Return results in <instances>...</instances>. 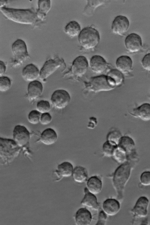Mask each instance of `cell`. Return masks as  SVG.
Returning <instances> with one entry per match:
<instances>
[{"mask_svg": "<svg viewBox=\"0 0 150 225\" xmlns=\"http://www.w3.org/2000/svg\"><path fill=\"white\" fill-rule=\"evenodd\" d=\"M3 15L9 20L15 22L25 24H32L37 21L36 13L30 9H17L0 8Z\"/></svg>", "mask_w": 150, "mask_h": 225, "instance_id": "6da1fadb", "label": "cell"}, {"mask_svg": "<svg viewBox=\"0 0 150 225\" xmlns=\"http://www.w3.org/2000/svg\"><path fill=\"white\" fill-rule=\"evenodd\" d=\"M131 171L130 165L125 163L118 166L114 173L112 183L119 200L123 197L124 188L130 178Z\"/></svg>", "mask_w": 150, "mask_h": 225, "instance_id": "7a4b0ae2", "label": "cell"}, {"mask_svg": "<svg viewBox=\"0 0 150 225\" xmlns=\"http://www.w3.org/2000/svg\"><path fill=\"white\" fill-rule=\"evenodd\" d=\"M78 40L81 46L86 50L96 47L99 44L100 36L98 31L90 27L83 29L79 35Z\"/></svg>", "mask_w": 150, "mask_h": 225, "instance_id": "3957f363", "label": "cell"}, {"mask_svg": "<svg viewBox=\"0 0 150 225\" xmlns=\"http://www.w3.org/2000/svg\"><path fill=\"white\" fill-rule=\"evenodd\" d=\"M20 147L13 140L3 138H0L1 159L7 161L17 156L20 152Z\"/></svg>", "mask_w": 150, "mask_h": 225, "instance_id": "277c9868", "label": "cell"}, {"mask_svg": "<svg viewBox=\"0 0 150 225\" xmlns=\"http://www.w3.org/2000/svg\"><path fill=\"white\" fill-rule=\"evenodd\" d=\"M115 86L114 82L110 78L102 75L92 78L88 83V88L91 91L98 92L110 91Z\"/></svg>", "mask_w": 150, "mask_h": 225, "instance_id": "5b68a950", "label": "cell"}, {"mask_svg": "<svg viewBox=\"0 0 150 225\" xmlns=\"http://www.w3.org/2000/svg\"><path fill=\"white\" fill-rule=\"evenodd\" d=\"M12 50L14 56L13 65H20L29 57L26 44L22 39H17L13 43Z\"/></svg>", "mask_w": 150, "mask_h": 225, "instance_id": "8992f818", "label": "cell"}, {"mask_svg": "<svg viewBox=\"0 0 150 225\" xmlns=\"http://www.w3.org/2000/svg\"><path fill=\"white\" fill-rule=\"evenodd\" d=\"M70 100L69 93L63 89H58L54 91L51 98L52 105L58 109L65 108L69 104Z\"/></svg>", "mask_w": 150, "mask_h": 225, "instance_id": "52a82bcc", "label": "cell"}, {"mask_svg": "<svg viewBox=\"0 0 150 225\" xmlns=\"http://www.w3.org/2000/svg\"><path fill=\"white\" fill-rule=\"evenodd\" d=\"M63 60L59 58L50 59L44 63L40 72V78L45 79L54 73L63 64Z\"/></svg>", "mask_w": 150, "mask_h": 225, "instance_id": "ba28073f", "label": "cell"}, {"mask_svg": "<svg viewBox=\"0 0 150 225\" xmlns=\"http://www.w3.org/2000/svg\"><path fill=\"white\" fill-rule=\"evenodd\" d=\"M30 133L25 126L20 125L16 126L13 131V140L20 147L23 146L29 142Z\"/></svg>", "mask_w": 150, "mask_h": 225, "instance_id": "9c48e42d", "label": "cell"}, {"mask_svg": "<svg viewBox=\"0 0 150 225\" xmlns=\"http://www.w3.org/2000/svg\"><path fill=\"white\" fill-rule=\"evenodd\" d=\"M129 26V22L127 18L120 15L115 18L112 24L111 29L114 33L122 36L128 31Z\"/></svg>", "mask_w": 150, "mask_h": 225, "instance_id": "30bf717a", "label": "cell"}, {"mask_svg": "<svg viewBox=\"0 0 150 225\" xmlns=\"http://www.w3.org/2000/svg\"><path fill=\"white\" fill-rule=\"evenodd\" d=\"M88 68V62L84 56L76 57L73 61L71 67L73 74L77 76H81L87 72Z\"/></svg>", "mask_w": 150, "mask_h": 225, "instance_id": "8fae6325", "label": "cell"}, {"mask_svg": "<svg viewBox=\"0 0 150 225\" xmlns=\"http://www.w3.org/2000/svg\"><path fill=\"white\" fill-rule=\"evenodd\" d=\"M149 204V201L146 197H140L132 211L134 216L138 218L146 217L147 215Z\"/></svg>", "mask_w": 150, "mask_h": 225, "instance_id": "7c38bea8", "label": "cell"}, {"mask_svg": "<svg viewBox=\"0 0 150 225\" xmlns=\"http://www.w3.org/2000/svg\"><path fill=\"white\" fill-rule=\"evenodd\" d=\"M125 44L127 49L131 52L138 51L142 46L141 37L135 33L129 35L126 38Z\"/></svg>", "mask_w": 150, "mask_h": 225, "instance_id": "4fadbf2b", "label": "cell"}, {"mask_svg": "<svg viewBox=\"0 0 150 225\" xmlns=\"http://www.w3.org/2000/svg\"><path fill=\"white\" fill-rule=\"evenodd\" d=\"M43 90L42 83L38 81L31 82L28 87L27 96L30 101H33L39 98L42 95Z\"/></svg>", "mask_w": 150, "mask_h": 225, "instance_id": "5bb4252c", "label": "cell"}, {"mask_svg": "<svg viewBox=\"0 0 150 225\" xmlns=\"http://www.w3.org/2000/svg\"><path fill=\"white\" fill-rule=\"evenodd\" d=\"M90 65L93 72L97 74H100L105 70L107 68V64L105 60L102 57L96 55L91 58Z\"/></svg>", "mask_w": 150, "mask_h": 225, "instance_id": "9a60e30c", "label": "cell"}, {"mask_svg": "<svg viewBox=\"0 0 150 225\" xmlns=\"http://www.w3.org/2000/svg\"><path fill=\"white\" fill-rule=\"evenodd\" d=\"M120 206L119 202L113 199H108L105 200L103 204V211L107 215L113 216L120 211Z\"/></svg>", "mask_w": 150, "mask_h": 225, "instance_id": "2e32d148", "label": "cell"}, {"mask_svg": "<svg viewBox=\"0 0 150 225\" xmlns=\"http://www.w3.org/2000/svg\"><path fill=\"white\" fill-rule=\"evenodd\" d=\"M92 220V215L86 208H81L76 213L75 221L77 225H89L91 223Z\"/></svg>", "mask_w": 150, "mask_h": 225, "instance_id": "e0dca14e", "label": "cell"}, {"mask_svg": "<svg viewBox=\"0 0 150 225\" xmlns=\"http://www.w3.org/2000/svg\"><path fill=\"white\" fill-rule=\"evenodd\" d=\"M24 79L27 81H35L40 76V72L38 68L32 64H28L23 69L22 73Z\"/></svg>", "mask_w": 150, "mask_h": 225, "instance_id": "ac0fdd59", "label": "cell"}, {"mask_svg": "<svg viewBox=\"0 0 150 225\" xmlns=\"http://www.w3.org/2000/svg\"><path fill=\"white\" fill-rule=\"evenodd\" d=\"M85 195L81 201L82 205L95 210H97L99 207L97 199L94 194L90 192L87 188L84 189Z\"/></svg>", "mask_w": 150, "mask_h": 225, "instance_id": "d6986e66", "label": "cell"}, {"mask_svg": "<svg viewBox=\"0 0 150 225\" xmlns=\"http://www.w3.org/2000/svg\"><path fill=\"white\" fill-rule=\"evenodd\" d=\"M116 67L122 73L129 72L132 66V61L131 58L127 56H122L119 57L116 62Z\"/></svg>", "mask_w": 150, "mask_h": 225, "instance_id": "ffe728a7", "label": "cell"}, {"mask_svg": "<svg viewBox=\"0 0 150 225\" xmlns=\"http://www.w3.org/2000/svg\"><path fill=\"white\" fill-rule=\"evenodd\" d=\"M74 169L72 164L68 161H64L59 164L57 169L54 172L59 177V179L57 180H59L63 177L72 175Z\"/></svg>", "mask_w": 150, "mask_h": 225, "instance_id": "44dd1931", "label": "cell"}, {"mask_svg": "<svg viewBox=\"0 0 150 225\" xmlns=\"http://www.w3.org/2000/svg\"><path fill=\"white\" fill-rule=\"evenodd\" d=\"M58 136L55 131L51 128H47L43 131L40 136V141L44 144L50 145L54 144Z\"/></svg>", "mask_w": 150, "mask_h": 225, "instance_id": "7402d4cb", "label": "cell"}, {"mask_svg": "<svg viewBox=\"0 0 150 225\" xmlns=\"http://www.w3.org/2000/svg\"><path fill=\"white\" fill-rule=\"evenodd\" d=\"M38 9L36 12L37 18L42 21L45 19L47 14L50 11L51 7L50 0H38Z\"/></svg>", "mask_w": 150, "mask_h": 225, "instance_id": "603a6c76", "label": "cell"}, {"mask_svg": "<svg viewBox=\"0 0 150 225\" xmlns=\"http://www.w3.org/2000/svg\"><path fill=\"white\" fill-rule=\"evenodd\" d=\"M102 187V182L98 176H92L90 178L87 183V188L88 191L94 194L101 191Z\"/></svg>", "mask_w": 150, "mask_h": 225, "instance_id": "cb8c5ba5", "label": "cell"}, {"mask_svg": "<svg viewBox=\"0 0 150 225\" xmlns=\"http://www.w3.org/2000/svg\"><path fill=\"white\" fill-rule=\"evenodd\" d=\"M134 113L137 117L144 121L150 120V104L144 103L134 110Z\"/></svg>", "mask_w": 150, "mask_h": 225, "instance_id": "d4e9b609", "label": "cell"}, {"mask_svg": "<svg viewBox=\"0 0 150 225\" xmlns=\"http://www.w3.org/2000/svg\"><path fill=\"white\" fill-rule=\"evenodd\" d=\"M72 176L75 181L82 183L85 182L87 178V171L86 169L83 167L77 166L74 169Z\"/></svg>", "mask_w": 150, "mask_h": 225, "instance_id": "484cf974", "label": "cell"}, {"mask_svg": "<svg viewBox=\"0 0 150 225\" xmlns=\"http://www.w3.org/2000/svg\"><path fill=\"white\" fill-rule=\"evenodd\" d=\"M65 33L69 36L74 37L79 35L81 31L79 24L75 21H72L69 23L64 28Z\"/></svg>", "mask_w": 150, "mask_h": 225, "instance_id": "4316f807", "label": "cell"}, {"mask_svg": "<svg viewBox=\"0 0 150 225\" xmlns=\"http://www.w3.org/2000/svg\"><path fill=\"white\" fill-rule=\"evenodd\" d=\"M117 146L126 153L131 151L134 147L133 140L127 136H122L117 144Z\"/></svg>", "mask_w": 150, "mask_h": 225, "instance_id": "83f0119b", "label": "cell"}, {"mask_svg": "<svg viewBox=\"0 0 150 225\" xmlns=\"http://www.w3.org/2000/svg\"><path fill=\"white\" fill-rule=\"evenodd\" d=\"M117 146L116 144L107 140L103 144L102 151L105 156L110 157L112 156Z\"/></svg>", "mask_w": 150, "mask_h": 225, "instance_id": "f1b7e54d", "label": "cell"}, {"mask_svg": "<svg viewBox=\"0 0 150 225\" xmlns=\"http://www.w3.org/2000/svg\"><path fill=\"white\" fill-rule=\"evenodd\" d=\"M107 76L114 82L116 86L120 85L123 79L122 73L118 70H111L108 73Z\"/></svg>", "mask_w": 150, "mask_h": 225, "instance_id": "f546056e", "label": "cell"}, {"mask_svg": "<svg viewBox=\"0 0 150 225\" xmlns=\"http://www.w3.org/2000/svg\"><path fill=\"white\" fill-rule=\"evenodd\" d=\"M126 153L118 146L114 151L112 156L114 159L120 163H123L126 160Z\"/></svg>", "mask_w": 150, "mask_h": 225, "instance_id": "4dcf8cb0", "label": "cell"}, {"mask_svg": "<svg viewBox=\"0 0 150 225\" xmlns=\"http://www.w3.org/2000/svg\"><path fill=\"white\" fill-rule=\"evenodd\" d=\"M36 109L40 113L42 114L48 112L50 109V104L48 101L40 100L37 104Z\"/></svg>", "mask_w": 150, "mask_h": 225, "instance_id": "1f68e13d", "label": "cell"}, {"mask_svg": "<svg viewBox=\"0 0 150 225\" xmlns=\"http://www.w3.org/2000/svg\"><path fill=\"white\" fill-rule=\"evenodd\" d=\"M40 113L37 110H33L29 113L28 116V121L33 124H38L39 122Z\"/></svg>", "mask_w": 150, "mask_h": 225, "instance_id": "d6a6232c", "label": "cell"}, {"mask_svg": "<svg viewBox=\"0 0 150 225\" xmlns=\"http://www.w3.org/2000/svg\"><path fill=\"white\" fill-rule=\"evenodd\" d=\"M11 82L10 79L7 76L0 77V91L6 92L9 90L11 86Z\"/></svg>", "mask_w": 150, "mask_h": 225, "instance_id": "836d02e7", "label": "cell"}, {"mask_svg": "<svg viewBox=\"0 0 150 225\" xmlns=\"http://www.w3.org/2000/svg\"><path fill=\"white\" fill-rule=\"evenodd\" d=\"M120 132L117 130H113L110 131L107 136V140L112 142L117 145L122 137Z\"/></svg>", "mask_w": 150, "mask_h": 225, "instance_id": "e575fe53", "label": "cell"}, {"mask_svg": "<svg viewBox=\"0 0 150 225\" xmlns=\"http://www.w3.org/2000/svg\"><path fill=\"white\" fill-rule=\"evenodd\" d=\"M140 181L142 184L144 186L150 185V171L143 172L140 177Z\"/></svg>", "mask_w": 150, "mask_h": 225, "instance_id": "d590c367", "label": "cell"}, {"mask_svg": "<svg viewBox=\"0 0 150 225\" xmlns=\"http://www.w3.org/2000/svg\"><path fill=\"white\" fill-rule=\"evenodd\" d=\"M52 120V117L48 112L42 114L41 115L40 122L43 125L49 124Z\"/></svg>", "mask_w": 150, "mask_h": 225, "instance_id": "8d00e7d4", "label": "cell"}, {"mask_svg": "<svg viewBox=\"0 0 150 225\" xmlns=\"http://www.w3.org/2000/svg\"><path fill=\"white\" fill-rule=\"evenodd\" d=\"M142 66L144 69L150 71V53L146 54L142 60Z\"/></svg>", "mask_w": 150, "mask_h": 225, "instance_id": "74e56055", "label": "cell"}, {"mask_svg": "<svg viewBox=\"0 0 150 225\" xmlns=\"http://www.w3.org/2000/svg\"><path fill=\"white\" fill-rule=\"evenodd\" d=\"M88 4L86 8L90 7L92 9L94 10L98 6L101 5L104 3V1L88 0Z\"/></svg>", "mask_w": 150, "mask_h": 225, "instance_id": "f35d334b", "label": "cell"}, {"mask_svg": "<svg viewBox=\"0 0 150 225\" xmlns=\"http://www.w3.org/2000/svg\"><path fill=\"white\" fill-rule=\"evenodd\" d=\"M107 215L103 211H100L98 215V220L96 225H104L107 219Z\"/></svg>", "mask_w": 150, "mask_h": 225, "instance_id": "ab89813d", "label": "cell"}, {"mask_svg": "<svg viewBox=\"0 0 150 225\" xmlns=\"http://www.w3.org/2000/svg\"><path fill=\"white\" fill-rule=\"evenodd\" d=\"M6 67L5 63L1 61H0V75H3L6 71Z\"/></svg>", "mask_w": 150, "mask_h": 225, "instance_id": "60d3db41", "label": "cell"}, {"mask_svg": "<svg viewBox=\"0 0 150 225\" xmlns=\"http://www.w3.org/2000/svg\"><path fill=\"white\" fill-rule=\"evenodd\" d=\"M7 2V1H6V0H0V8L5 7V6Z\"/></svg>", "mask_w": 150, "mask_h": 225, "instance_id": "b9f144b4", "label": "cell"}]
</instances>
